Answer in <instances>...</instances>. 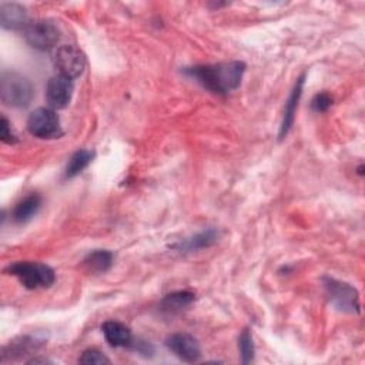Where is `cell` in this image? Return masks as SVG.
Instances as JSON below:
<instances>
[{
    "instance_id": "11",
    "label": "cell",
    "mask_w": 365,
    "mask_h": 365,
    "mask_svg": "<svg viewBox=\"0 0 365 365\" xmlns=\"http://www.w3.org/2000/svg\"><path fill=\"white\" fill-rule=\"evenodd\" d=\"M220 238V232L218 230H215L214 227L205 228L197 234H194L192 237L181 241L180 244H175L174 248L182 252H192V251H198V250H204V248H210L211 245H214Z\"/></svg>"
},
{
    "instance_id": "13",
    "label": "cell",
    "mask_w": 365,
    "mask_h": 365,
    "mask_svg": "<svg viewBox=\"0 0 365 365\" xmlns=\"http://www.w3.org/2000/svg\"><path fill=\"white\" fill-rule=\"evenodd\" d=\"M101 331H103V335H104L106 341L114 348L128 346L133 342L131 331L123 322H118V321H114V319L106 321L101 325Z\"/></svg>"
},
{
    "instance_id": "21",
    "label": "cell",
    "mask_w": 365,
    "mask_h": 365,
    "mask_svg": "<svg viewBox=\"0 0 365 365\" xmlns=\"http://www.w3.org/2000/svg\"><path fill=\"white\" fill-rule=\"evenodd\" d=\"M331 104H332L331 96L325 91H321V93L314 96V98L311 101V108L317 113H324L331 107Z\"/></svg>"
},
{
    "instance_id": "3",
    "label": "cell",
    "mask_w": 365,
    "mask_h": 365,
    "mask_svg": "<svg viewBox=\"0 0 365 365\" xmlns=\"http://www.w3.org/2000/svg\"><path fill=\"white\" fill-rule=\"evenodd\" d=\"M4 272L16 277L21 282V285L27 289L48 288L56 281V274L53 268L41 262L17 261L10 264L4 269Z\"/></svg>"
},
{
    "instance_id": "18",
    "label": "cell",
    "mask_w": 365,
    "mask_h": 365,
    "mask_svg": "<svg viewBox=\"0 0 365 365\" xmlns=\"http://www.w3.org/2000/svg\"><path fill=\"white\" fill-rule=\"evenodd\" d=\"M94 158V151L91 150H77L68 160L67 167H66V173L64 177L66 178H73L76 175H78L84 168L88 167V164L93 161Z\"/></svg>"
},
{
    "instance_id": "15",
    "label": "cell",
    "mask_w": 365,
    "mask_h": 365,
    "mask_svg": "<svg viewBox=\"0 0 365 365\" xmlns=\"http://www.w3.org/2000/svg\"><path fill=\"white\" fill-rule=\"evenodd\" d=\"M114 262V254L108 250H94L86 255L83 259V265L87 271L101 274L111 268Z\"/></svg>"
},
{
    "instance_id": "12",
    "label": "cell",
    "mask_w": 365,
    "mask_h": 365,
    "mask_svg": "<svg viewBox=\"0 0 365 365\" xmlns=\"http://www.w3.org/2000/svg\"><path fill=\"white\" fill-rule=\"evenodd\" d=\"M29 23L26 9L17 3H1L0 4V24L7 30L24 29Z\"/></svg>"
},
{
    "instance_id": "20",
    "label": "cell",
    "mask_w": 365,
    "mask_h": 365,
    "mask_svg": "<svg viewBox=\"0 0 365 365\" xmlns=\"http://www.w3.org/2000/svg\"><path fill=\"white\" fill-rule=\"evenodd\" d=\"M78 362L87 364V365H103V364H110V359L101 351L96 348H88L81 354V356L78 358Z\"/></svg>"
},
{
    "instance_id": "8",
    "label": "cell",
    "mask_w": 365,
    "mask_h": 365,
    "mask_svg": "<svg viewBox=\"0 0 365 365\" xmlns=\"http://www.w3.org/2000/svg\"><path fill=\"white\" fill-rule=\"evenodd\" d=\"M165 346L171 351L178 359L184 362H195L201 356V348L198 341L185 332L171 334L165 339Z\"/></svg>"
},
{
    "instance_id": "6",
    "label": "cell",
    "mask_w": 365,
    "mask_h": 365,
    "mask_svg": "<svg viewBox=\"0 0 365 365\" xmlns=\"http://www.w3.org/2000/svg\"><path fill=\"white\" fill-rule=\"evenodd\" d=\"M51 60L54 67L58 70V74L71 80L81 76L86 68L84 53L71 44H64L54 48Z\"/></svg>"
},
{
    "instance_id": "14",
    "label": "cell",
    "mask_w": 365,
    "mask_h": 365,
    "mask_svg": "<svg viewBox=\"0 0 365 365\" xmlns=\"http://www.w3.org/2000/svg\"><path fill=\"white\" fill-rule=\"evenodd\" d=\"M38 342L34 336H20L14 341H10L4 348H3V354H1V361L6 362L7 359H17L21 358L24 355H29L30 352L36 351L38 348Z\"/></svg>"
},
{
    "instance_id": "17",
    "label": "cell",
    "mask_w": 365,
    "mask_h": 365,
    "mask_svg": "<svg viewBox=\"0 0 365 365\" xmlns=\"http://www.w3.org/2000/svg\"><path fill=\"white\" fill-rule=\"evenodd\" d=\"M195 299V295L190 291H175L165 295L161 299V309L168 314L181 312L182 309L188 308Z\"/></svg>"
},
{
    "instance_id": "16",
    "label": "cell",
    "mask_w": 365,
    "mask_h": 365,
    "mask_svg": "<svg viewBox=\"0 0 365 365\" xmlns=\"http://www.w3.org/2000/svg\"><path fill=\"white\" fill-rule=\"evenodd\" d=\"M41 205V197L37 192H31L21 201H19L13 210V220L16 222H26L37 214Z\"/></svg>"
},
{
    "instance_id": "9",
    "label": "cell",
    "mask_w": 365,
    "mask_h": 365,
    "mask_svg": "<svg viewBox=\"0 0 365 365\" xmlns=\"http://www.w3.org/2000/svg\"><path fill=\"white\" fill-rule=\"evenodd\" d=\"M74 86L73 80L67 78L61 74L53 76L46 86V98L51 108H64L68 106L71 97H73Z\"/></svg>"
},
{
    "instance_id": "1",
    "label": "cell",
    "mask_w": 365,
    "mask_h": 365,
    "mask_svg": "<svg viewBox=\"0 0 365 365\" xmlns=\"http://www.w3.org/2000/svg\"><path fill=\"white\" fill-rule=\"evenodd\" d=\"M245 64L241 61L187 67L184 74L214 94H227L241 84Z\"/></svg>"
},
{
    "instance_id": "22",
    "label": "cell",
    "mask_w": 365,
    "mask_h": 365,
    "mask_svg": "<svg viewBox=\"0 0 365 365\" xmlns=\"http://www.w3.org/2000/svg\"><path fill=\"white\" fill-rule=\"evenodd\" d=\"M0 138L3 143L6 144H14L17 143V137L16 134L11 131V125L9 123V120L3 115L1 121H0Z\"/></svg>"
},
{
    "instance_id": "19",
    "label": "cell",
    "mask_w": 365,
    "mask_h": 365,
    "mask_svg": "<svg viewBox=\"0 0 365 365\" xmlns=\"http://www.w3.org/2000/svg\"><path fill=\"white\" fill-rule=\"evenodd\" d=\"M238 349H240L242 364H250L254 361L255 348H254L251 331L248 328H245L238 336Z\"/></svg>"
},
{
    "instance_id": "10",
    "label": "cell",
    "mask_w": 365,
    "mask_h": 365,
    "mask_svg": "<svg viewBox=\"0 0 365 365\" xmlns=\"http://www.w3.org/2000/svg\"><path fill=\"white\" fill-rule=\"evenodd\" d=\"M304 83H305V73H302L292 90H291V94L288 97V100L285 101V107H284V113H282V120H281V125H279V133H278V138L282 140L287 137V134L289 133L292 124H294V118H295V113H297V108H298V103H299V98L302 96V88H304Z\"/></svg>"
},
{
    "instance_id": "4",
    "label": "cell",
    "mask_w": 365,
    "mask_h": 365,
    "mask_svg": "<svg viewBox=\"0 0 365 365\" xmlns=\"http://www.w3.org/2000/svg\"><path fill=\"white\" fill-rule=\"evenodd\" d=\"M324 288L331 305L338 311L348 314L361 312L359 295L352 285L334 278H324Z\"/></svg>"
},
{
    "instance_id": "7",
    "label": "cell",
    "mask_w": 365,
    "mask_h": 365,
    "mask_svg": "<svg viewBox=\"0 0 365 365\" xmlns=\"http://www.w3.org/2000/svg\"><path fill=\"white\" fill-rule=\"evenodd\" d=\"M24 40L37 50H48L54 47L60 38L57 26L46 19L29 21L23 29Z\"/></svg>"
},
{
    "instance_id": "5",
    "label": "cell",
    "mask_w": 365,
    "mask_h": 365,
    "mask_svg": "<svg viewBox=\"0 0 365 365\" xmlns=\"http://www.w3.org/2000/svg\"><path fill=\"white\" fill-rule=\"evenodd\" d=\"M27 130L37 138H58L63 135L60 118L53 108H37L30 113L27 118Z\"/></svg>"
},
{
    "instance_id": "2",
    "label": "cell",
    "mask_w": 365,
    "mask_h": 365,
    "mask_svg": "<svg viewBox=\"0 0 365 365\" xmlns=\"http://www.w3.org/2000/svg\"><path fill=\"white\" fill-rule=\"evenodd\" d=\"M34 96L31 81L17 71H3L0 76L1 103L13 108L27 107Z\"/></svg>"
}]
</instances>
